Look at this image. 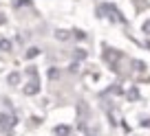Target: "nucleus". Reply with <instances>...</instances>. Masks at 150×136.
I'll return each mask as SVG.
<instances>
[{"label": "nucleus", "instance_id": "1", "mask_svg": "<svg viewBox=\"0 0 150 136\" xmlns=\"http://www.w3.org/2000/svg\"><path fill=\"white\" fill-rule=\"evenodd\" d=\"M144 31H146V33H150V22H146V27H144Z\"/></svg>", "mask_w": 150, "mask_h": 136}]
</instances>
